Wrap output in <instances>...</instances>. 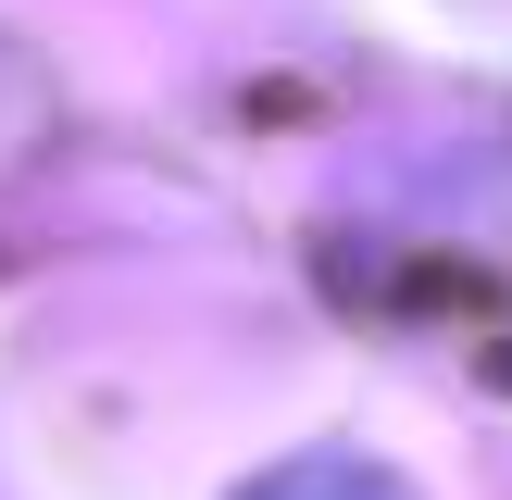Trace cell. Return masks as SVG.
I'll return each mask as SVG.
<instances>
[{
	"instance_id": "cell-1",
	"label": "cell",
	"mask_w": 512,
	"mask_h": 500,
	"mask_svg": "<svg viewBox=\"0 0 512 500\" xmlns=\"http://www.w3.org/2000/svg\"><path fill=\"white\" fill-rule=\"evenodd\" d=\"M250 500H400V488L375 463H338V450H325V463H288L275 488H250Z\"/></svg>"
}]
</instances>
